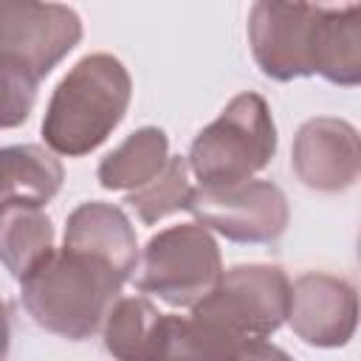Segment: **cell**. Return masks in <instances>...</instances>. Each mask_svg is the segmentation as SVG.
I'll list each match as a JSON object with an SVG mask.
<instances>
[{
	"instance_id": "6da1fadb",
	"label": "cell",
	"mask_w": 361,
	"mask_h": 361,
	"mask_svg": "<svg viewBox=\"0 0 361 361\" xmlns=\"http://www.w3.org/2000/svg\"><path fill=\"white\" fill-rule=\"evenodd\" d=\"M133 99V79L113 54L82 56L54 87L42 138L54 155L79 158L107 141Z\"/></svg>"
},
{
	"instance_id": "7a4b0ae2",
	"label": "cell",
	"mask_w": 361,
	"mask_h": 361,
	"mask_svg": "<svg viewBox=\"0 0 361 361\" xmlns=\"http://www.w3.org/2000/svg\"><path fill=\"white\" fill-rule=\"evenodd\" d=\"M124 282L107 262L59 248L20 282V296L42 330L68 341H85L102 327Z\"/></svg>"
},
{
	"instance_id": "3957f363",
	"label": "cell",
	"mask_w": 361,
	"mask_h": 361,
	"mask_svg": "<svg viewBox=\"0 0 361 361\" xmlns=\"http://www.w3.org/2000/svg\"><path fill=\"white\" fill-rule=\"evenodd\" d=\"M276 152V124L259 93L234 96L220 116L203 127L189 149V169L200 186H231L251 180Z\"/></svg>"
},
{
	"instance_id": "277c9868",
	"label": "cell",
	"mask_w": 361,
	"mask_h": 361,
	"mask_svg": "<svg viewBox=\"0 0 361 361\" xmlns=\"http://www.w3.org/2000/svg\"><path fill=\"white\" fill-rule=\"evenodd\" d=\"M135 271V288L141 293H152L172 307H195L217 285L223 257L212 231L183 223L152 234Z\"/></svg>"
},
{
	"instance_id": "5b68a950",
	"label": "cell",
	"mask_w": 361,
	"mask_h": 361,
	"mask_svg": "<svg viewBox=\"0 0 361 361\" xmlns=\"http://www.w3.org/2000/svg\"><path fill=\"white\" fill-rule=\"evenodd\" d=\"M290 307V279L276 265H234L192 307L245 341L274 336Z\"/></svg>"
},
{
	"instance_id": "8992f818",
	"label": "cell",
	"mask_w": 361,
	"mask_h": 361,
	"mask_svg": "<svg viewBox=\"0 0 361 361\" xmlns=\"http://www.w3.org/2000/svg\"><path fill=\"white\" fill-rule=\"evenodd\" d=\"M195 223L231 243L262 245L282 237L290 220L285 192L271 180H243L231 186H197L189 206Z\"/></svg>"
},
{
	"instance_id": "52a82bcc",
	"label": "cell",
	"mask_w": 361,
	"mask_h": 361,
	"mask_svg": "<svg viewBox=\"0 0 361 361\" xmlns=\"http://www.w3.org/2000/svg\"><path fill=\"white\" fill-rule=\"evenodd\" d=\"M82 39V20L62 3L0 0V62L45 79Z\"/></svg>"
},
{
	"instance_id": "ba28073f",
	"label": "cell",
	"mask_w": 361,
	"mask_h": 361,
	"mask_svg": "<svg viewBox=\"0 0 361 361\" xmlns=\"http://www.w3.org/2000/svg\"><path fill=\"white\" fill-rule=\"evenodd\" d=\"M322 6L259 0L248 14V45L257 68L274 82L316 73V34Z\"/></svg>"
},
{
	"instance_id": "9c48e42d",
	"label": "cell",
	"mask_w": 361,
	"mask_h": 361,
	"mask_svg": "<svg viewBox=\"0 0 361 361\" xmlns=\"http://www.w3.org/2000/svg\"><path fill=\"white\" fill-rule=\"evenodd\" d=\"M290 330L310 347H344L355 336L358 296L355 288L333 274H302L290 285Z\"/></svg>"
},
{
	"instance_id": "30bf717a",
	"label": "cell",
	"mask_w": 361,
	"mask_h": 361,
	"mask_svg": "<svg viewBox=\"0 0 361 361\" xmlns=\"http://www.w3.org/2000/svg\"><path fill=\"white\" fill-rule=\"evenodd\" d=\"M296 178L316 192H344L358 180L361 144L358 130L336 116L307 118L290 149Z\"/></svg>"
},
{
	"instance_id": "8fae6325",
	"label": "cell",
	"mask_w": 361,
	"mask_h": 361,
	"mask_svg": "<svg viewBox=\"0 0 361 361\" xmlns=\"http://www.w3.org/2000/svg\"><path fill=\"white\" fill-rule=\"evenodd\" d=\"M62 248L96 257L118 271L124 279L138 265V240L124 209L102 200H87L68 214Z\"/></svg>"
},
{
	"instance_id": "7c38bea8",
	"label": "cell",
	"mask_w": 361,
	"mask_h": 361,
	"mask_svg": "<svg viewBox=\"0 0 361 361\" xmlns=\"http://www.w3.org/2000/svg\"><path fill=\"white\" fill-rule=\"evenodd\" d=\"M248 341L209 316L158 313L147 361H237Z\"/></svg>"
},
{
	"instance_id": "4fadbf2b",
	"label": "cell",
	"mask_w": 361,
	"mask_h": 361,
	"mask_svg": "<svg viewBox=\"0 0 361 361\" xmlns=\"http://www.w3.org/2000/svg\"><path fill=\"white\" fill-rule=\"evenodd\" d=\"M65 180L62 161L39 144L0 147V212L6 206H42Z\"/></svg>"
},
{
	"instance_id": "5bb4252c",
	"label": "cell",
	"mask_w": 361,
	"mask_h": 361,
	"mask_svg": "<svg viewBox=\"0 0 361 361\" xmlns=\"http://www.w3.org/2000/svg\"><path fill=\"white\" fill-rule=\"evenodd\" d=\"M316 73L333 85L361 82V6H322L316 34Z\"/></svg>"
},
{
	"instance_id": "9a60e30c",
	"label": "cell",
	"mask_w": 361,
	"mask_h": 361,
	"mask_svg": "<svg viewBox=\"0 0 361 361\" xmlns=\"http://www.w3.org/2000/svg\"><path fill=\"white\" fill-rule=\"evenodd\" d=\"M169 161V138L161 127H141L127 135L99 164V183L110 192H135L147 186Z\"/></svg>"
},
{
	"instance_id": "2e32d148",
	"label": "cell",
	"mask_w": 361,
	"mask_h": 361,
	"mask_svg": "<svg viewBox=\"0 0 361 361\" xmlns=\"http://www.w3.org/2000/svg\"><path fill=\"white\" fill-rule=\"evenodd\" d=\"M54 226L39 206H6L0 212V265L25 279L54 254Z\"/></svg>"
},
{
	"instance_id": "e0dca14e",
	"label": "cell",
	"mask_w": 361,
	"mask_h": 361,
	"mask_svg": "<svg viewBox=\"0 0 361 361\" xmlns=\"http://www.w3.org/2000/svg\"><path fill=\"white\" fill-rule=\"evenodd\" d=\"M158 307L144 296L116 299L104 319V347L116 361H147Z\"/></svg>"
},
{
	"instance_id": "ac0fdd59",
	"label": "cell",
	"mask_w": 361,
	"mask_h": 361,
	"mask_svg": "<svg viewBox=\"0 0 361 361\" xmlns=\"http://www.w3.org/2000/svg\"><path fill=\"white\" fill-rule=\"evenodd\" d=\"M192 183H189V164L186 158L175 155L166 161V166L141 189L130 192L124 203H130L144 226H152L175 212H186L189 197H192Z\"/></svg>"
},
{
	"instance_id": "d6986e66",
	"label": "cell",
	"mask_w": 361,
	"mask_h": 361,
	"mask_svg": "<svg viewBox=\"0 0 361 361\" xmlns=\"http://www.w3.org/2000/svg\"><path fill=\"white\" fill-rule=\"evenodd\" d=\"M37 85L39 82L28 71L0 62V130H11L28 121L37 102Z\"/></svg>"
},
{
	"instance_id": "ffe728a7",
	"label": "cell",
	"mask_w": 361,
	"mask_h": 361,
	"mask_svg": "<svg viewBox=\"0 0 361 361\" xmlns=\"http://www.w3.org/2000/svg\"><path fill=\"white\" fill-rule=\"evenodd\" d=\"M237 361H293V358L282 347L268 344L265 338H259V341H248Z\"/></svg>"
},
{
	"instance_id": "44dd1931",
	"label": "cell",
	"mask_w": 361,
	"mask_h": 361,
	"mask_svg": "<svg viewBox=\"0 0 361 361\" xmlns=\"http://www.w3.org/2000/svg\"><path fill=\"white\" fill-rule=\"evenodd\" d=\"M8 338H11V327H8V310H6V302L0 299V358L8 353Z\"/></svg>"
}]
</instances>
